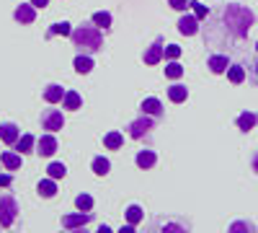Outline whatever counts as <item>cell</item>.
Returning <instances> with one entry per match:
<instances>
[{"label":"cell","mask_w":258,"mask_h":233,"mask_svg":"<svg viewBox=\"0 0 258 233\" xmlns=\"http://www.w3.org/2000/svg\"><path fill=\"white\" fill-rule=\"evenodd\" d=\"M222 21H225V26L238 36V39H245L255 24V16L250 8L245 6H238V3H232V6H225L222 11Z\"/></svg>","instance_id":"6da1fadb"},{"label":"cell","mask_w":258,"mask_h":233,"mask_svg":"<svg viewBox=\"0 0 258 233\" xmlns=\"http://www.w3.org/2000/svg\"><path fill=\"white\" fill-rule=\"evenodd\" d=\"M70 39H73V47H78L85 55H93V52H98L103 47V34H101V29L93 24V21H91V24L75 26Z\"/></svg>","instance_id":"7a4b0ae2"},{"label":"cell","mask_w":258,"mask_h":233,"mask_svg":"<svg viewBox=\"0 0 258 233\" xmlns=\"http://www.w3.org/2000/svg\"><path fill=\"white\" fill-rule=\"evenodd\" d=\"M155 119H158V117H150V114H142V117L132 119V122L126 124V132H129V137H135V140L145 137L150 130H155Z\"/></svg>","instance_id":"3957f363"},{"label":"cell","mask_w":258,"mask_h":233,"mask_svg":"<svg viewBox=\"0 0 258 233\" xmlns=\"http://www.w3.org/2000/svg\"><path fill=\"white\" fill-rule=\"evenodd\" d=\"M16 215H18V205H16V200H13L11 195L0 197V228H11L13 220H16Z\"/></svg>","instance_id":"277c9868"},{"label":"cell","mask_w":258,"mask_h":233,"mask_svg":"<svg viewBox=\"0 0 258 233\" xmlns=\"http://www.w3.org/2000/svg\"><path fill=\"white\" fill-rule=\"evenodd\" d=\"M64 127V117L59 109H44L41 112V130H47V132H57Z\"/></svg>","instance_id":"5b68a950"},{"label":"cell","mask_w":258,"mask_h":233,"mask_svg":"<svg viewBox=\"0 0 258 233\" xmlns=\"http://www.w3.org/2000/svg\"><path fill=\"white\" fill-rule=\"evenodd\" d=\"M93 213L91 210H80V213H73V215H64L62 218V228H68V230H75V228H85L91 223Z\"/></svg>","instance_id":"8992f818"},{"label":"cell","mask_w":258,"mask_h":233,"mask_svg":"<svg viewBox=\"0 0 258 233\" xmlns=\"http://www.w3.org/2000/svg\"><path fill=\"white\" fill-rule=\"evenodd\" d=\"M36 153L44 156V158H49V156L57 153V137H54V132H47V135H41L36 140Z\"/></svg>","instance_id":"52a82bcc"},{"label":"cell","mask_w":258,"mask_h":233,"mask_svg":"<svg viewBox=\"0 0 258 233\" xmlns=\"http://www.w3.org/2000/svg\"><path fill=\"white\" fill-rule=\"evenodd\" d=\"M13 18L18 21V24H34L36 21V6L34 3H21L13 11Z\"/></svg>","instance_id":"ba28073f"},{"label":"cell","mask_w":258,"mask_h":233,"mask_svg":"<svg viewBox=\"0 0 258 233\" xmlns=\"http://www.w3.org/2000/svg\"><path fill=\"white\" fill-rule=\"evenodd\" d=\"M178 31L183 34V36H194V34H197L199 31V18L197 16H191V13H183L181 18H178Z\"/></svg>","instance_id":"9c48e42d"},{"label":"cell","mask_w":258,"mask_h":233,"mask_svg":"<svg viewBox=\"0 0 258 233\" xmlns=\"http://www.w3.org/2000/svg\"><path fill=\"white\" fill-rule=\"evenodd\" d=\"M163 55H165L163 39H155L153 44L147 47V52H145V65H158V62L163 60Z\"/></svg>","instance_id":"30bf717a"},{"label":"cell","mask_w":258,"mask_h":233,"mask_svg":"<svg viewBox=\"0 0 258 233\" xmlns=\"http://www.w3.org/2000/svg\"><path fill=\"white\" fill-rule=\"evenodd\" d=\"M21 137V130H18V124L13 122H3L0 124V140L8 143V145H16V140Z\"/></svg>","instance_id":"8fae6325"},{"label":"cell","mask_w":258,"mask_h":233,"mask_svg":"<svg viewBox=\"0 0 258 233\" xmlns=\"http://www.w3.org/2000/svg\"><path fill=\"white\" fill-rule=\"evenodd\" d=\"M207 68H209L214 75L227 73V68H230V60H227V55H209V60H207Z\"/></svg>","instance_id":"7c38bea8"},{"label":"cell","mask_w":258,"mask_h":233,"mask_svg":"<svg viewBox=\"0 0 258 233\" xmlns=\"http://www.w3.org/2000/svg\"><path fill=\"white\" fill-rule=\"evenodd\" d=\"M140 109H142V114H150V117H163V104H160V99H155V96L145 99Z\"/></svg>","instance_id":"4fadbf2b"},{"label":"cell","mask_w":258,"mask_h":233,"mask_svg":"<svg viewBox=\"0 0 258 233\" xmlns=\"http://www.w3.org/2000/svg\"><path fill=\"white\" fill-rule=\"evenodd\" d=\"M235 124H238V130L248 132V130H253V127L258 124V114H255V112H243V114H238Z\"/></svg>","instance_id":"5bb4252c"},{"label":"cell","mask_w":258,"mask_h":233,"mask_svg":"<svg viewBox=\"0 0 258 233\" xmlns=\"http://www.w3.org/2000/svg\"><path fill=\"white\" fill-rule=\"evenodd\" d=\"M34 145H36V137H34V135H21V137L16 140L13 148H16L21 156H26V153H36V151H34Z\"/></svg>","instance_id":"9a60e30c"},{"label":"cell","mask_w":258,"mask_h":233,"mask_svg":"<svg viewBox=\"0 0 258 233\" xmlns=\"http://www.w3.org/2000/svg\"><path fill=\"white\" fill-rule=\"evenodd\" d=\"M75 73H80V75H85V73H91L93 70V57L91 55H85V52H80L78 57H75Z\"/></svg>","instance_id":"2e32d148"},{"label":"cell","mask_w":258,"mask_h":233,"mask_svg":"<svg viewBox=\"0 0 258 233\" xmlns=\"http://www.w3.org/2000/svg\"><path fill=\"white\" fill-rule=\"evenodd\" d=\"M83 107V99L78 91H64V99H62V109H70V112H78Z\"/></svg>","instance_id":"e0dca14e"},{"label":"cell","mask_w":258,"mask_h":233,"mask_svg":"<svg viewBox=\"0 0 258 233\" xmlns=\"http://www.w3.org/2000/svg\"><path fill=\"white\" fill-rule=\"evenodd\" d=\"M124 145V135L119 130H111L103 135V148H109V151H119V148Z\"/></svg>","instance_id":"ac0fdd59"},{"label":"cell","mask_w":258,"mask_h":233,"mask_svg":"<svg viewBox=\"0 0 258 233\" xmlns=\"http://www.w3.org/2000/svg\"><path fill=\"white\" fill-rule=\"evenodd\" d=\"M54 181H57V179H52V176L41 179V181H39V187H36V192H39L41 197H47V200H49V197H54V195H57V184H54Z\"/></svg>","instance_id":"d6986e66"},{"label":"cell","mask_w":258,"mask_h":233,"mask_svg":"<svg viewBox=\"0 0 258 233\" xmlns=\"http://www.w3.org/2000/svg\"><path fill=\"white\" fill-rule=\"evenodd\" d=\"M62 99H64V88L59 86V83H49L47 91H44V101H47V104H57V101H62Z\"/></svg>","instance_id":"ffe728a7"},{"label":"cell","mask_w":258,"mask_h":233,"mask_svg":"<svg viewBox=\"0 0 258 233\" xmlns=\"http://www.w3.org/2000/svg\"><path fill=\"white\" fill-rule=\"evenodd\" d=\"M0 163H3L8 171H16V168H21V153H13V151L0 153Z\"/></svg>","instance_id":"44dd1931"},{"label":"cell","mask_w":258,"mask_h":233,"mask_svg":"<svg viewBox=\"0 0 258 233\" xmlns=\"http://www.w3.org/2000/svg\"><path fill=\"white\" fill-rule=\"evenodd\" d=\"M91 168H93V174H96V176H106V174L111 171V163H109V158L96 156V158L91 161Z\"/></svg>","instance_id":"7402d4cb"},{"label":"cell","mask_w":258,"mask_h":233,"mask_svg":"<svg viewBox=\"0 0 258 233\" xmlns=\"http://www.w3.org/2000/svg\"><path fill=\"white\" fill-rule=\"evenodd\" d=\"M135 161H137L140 168H153L158 163V156H155V151H140Z\"/></svg>","instance_id":"603a6c76"},{"label":"cell","mask_w":258,"mask_h":233,"mask_svg":"<svg viewBox=\"0 0 258 233\" xmlns=\"http://www.w3.org/2000/svg\"><path fill=\"white\" fill-rule=\"evenodd\" d=\"M186 96H188V88H186V86H181V83H173V86L168 88V99L173 101V104L186 101Z\"/></svg>","instance_id":"cb8c5ba5"},{"label":"cell","mask_w":258,"mask_h":233,"mask_svg":"<svg viewBox=\"0 0 258 233\" xmlns=\"http://www.w3.org/2000/svg\"><path fill=\"white\" fill-rule=\"evenodd\" d=\"M227 78H230V83L240 86V83L245 80V68H243V65H230V68H227Z\"/></svg>","instance_id":"d4e9b609"},{"label":"cell","mask_w":258,"mask_h":233,"mask_svg":"<svg viewBox=\"0 0 258 233\" xmlns=\"http://www.w3.org/2000/svg\"><path fill=\"white\" fill-rule=\"evenodd\" d=\"M91 21H93V24H96L98 29H103V31H106V29L111 26V13H109V11H98V13H93V18H91Z\"/></svg>","instance_id":"484cf974"},{"label":"cell","mask_w":258,"mask_h":233,"mask_svg":"<svg viewBox=\"0 0 258 233\" xmlns=\"http://www.w3.org/2000/svg\"><path fill=\"white\" fill-rule=\"evenodd\" d=\"M142 218H145V210H142L140 205H129V207H126V223L137 225Z\"/></svg>","instance_id":"4316f807"},{"label":"cell","mask_w":258,"mask_h":233,"mask_svg":"<svg viewBox=\"0 0 258 233\" xmlns=\"http://www.w3.org/2000/svg\"><path fill=\"white\" fill-rule=\"evenodd\" d=\"M181 75H183V65H181V62H176V60H170L168 65H165V78L178 80Z\"/></svg>","instance_id":"83f0119b"},{"label":"cell","mask_w":258,"mask_h":233,"mask_svg":"<svg viewBox=\"0 0 258 233\" xmlns=\"http://www.w3.org/2000/svg\"><path fill=\"white\" fill-rule=\"evenodd\" d=\"M70 34H73V26L68 24V21H62V24H54V26L49 29L47 36H70Z\"/></svg>","instance_id":"f1b7e54d"},{"label":"cell","mask_w":258,"mask_h":233,"mask_svg":"<svg viewBox=\"0 0 258 233\" xmlns=\"http://www.w3.org/2000/svg\"><path fill=\"white\" fill-rule=\"evenodd\" d=\"M64 174H68L64 163H49L47 166V176H52V179H64Z\"/></svg>","instance_id":"f546056e"},{"label":"cell","mask_w":258,"mask_h":233,"mask_svg":"<svg viewBox=\"0 0 258 233\" xmlns=\"http://www.w3.org/2000/svg\"><path fill=\"white\" fill-rule=\"evenodd\" d=\"M75 207H78V210H93V197L85 195V192L78 195V197H75Z\"/></svg>","instance_id":"4dcf8cb0"},{"label":"cell","mask_w":258,"mask_h":233,"mask_svg":"<svg viewBox=\"0 0 258 233\" xmlns=\"http://www.w3.org/2000/svg\"><path fill=\"white\" fill-rule=\"evenodd\" d=\"M158 228H165V230H186L188 223H165V220H158L153 225V230H158Z\"/></svg>","instance_id":"1f68e13d"},{"label":"cell","mask_w":258,"mask_h":233,"mask_svg":"<svg viewBox=\"0 0 258 233\" xmlns=\"http://www.w3.org/2000/svg\"><path fill=\"white\" fill-rule=\"evenodd\" d=\"M168 6L173 8V11H186V8H191V0H168Z\"/></svg>","instance_id":"d6a6232c"},{"label":"cell","mask_w":258,"mask_h":233,"mask_svg":"<svg viewBox=\"0 0 258 233\" xmlns=\"http://www.w3.org/2000/svg\"><path fill=\"white\" fill-rule=\"evenodd\" d=\"M230 230H232V233H235V230H250V233H253V230H255V225H253V223H248V220H240V223H232V225H230Z\"/></svg>","instance_id":"836d02e7"},{"label":"cell","mask_w":258,"mask_h":233,"mask_svg":"<svg viewBox=\"0 0 258 233\" xmlns=\"http://www.w3.org/2000/svg\"><path fill=\"white\" fill-rule=\"evenodd\" d=\"M165 57H168V60H178V57H181V47H178V44H168V47H165Z\"/></svg>","instance_id":"e575fe53"},{"label":"cell","mask_w":258,"mask_h":233,"mask_svg":"<svg viewBox=\"0 0 258 233\" xmlns=\"http://www.w3.org/2000/svg\"><path fill=\"white\" fill-rule=\"evenodd\" d=\"M191 8H194V16H197V18H207V6H202V3H197V0H194Z\"/></svg>","instance_id":"d590c367"},{"label":"cell","mask_w":258,"mask_h":233,"mask_svg":"<svg viewBox=\"0 0 258 233\" xmlns=\"http://www.w3.org/2000/svg\"><path fill=\"white\" fill-rule=\"evenodd\" d=\"M13 184V176L11 174H0V187H11Z\"/></svg>","instance_id":"8d00e7d4"},{"label":"cell","mask_w":258,"mask_h":233,"mask_svg":"<svg viewBox=\"0 0 258 233\" xmlns=\"http://www.w3.org/2000/svg\"><path fill=\"white\" fill-rule=\"evenodd\" d=\"M250 166H253V171L258 174V153H253V158H250Z\"/></svg>","instance_id":"74e56055"},{"label":"cell","mask_w":258,"mask_h":233,"mask_svg":"<svg viewBox=\"0 0 258 233\" xmlns=\"http://www.w3.org/2000/svg\"><path fill=\"white\" fill-rule=\"evenodd\" d=\"M121 233H135V225H132V223H126V225H121Z\"/></svg>","instance_id":"f35d334b"},{"label":"cell","mask_w":258,"mask_h":233,"mask_svg":"<svg viewBox=\"0 0 258 233\" xmlns=\"http://www.w3.org/2000/svg\"><path fill=\"white\" fill-rule=\"evenodd\" d=\"M31 3H34V6H36V8H44V6H47V3H49V0H31Z\"/></svg>","instance_id":"ab89813d"},{"label":"cell","mask_w":258,"mask_h":233,"mask_svg":"<svg viewBox=\"0 0 258 233\" xmlns=\"http://www.w3.org/2000/svg\"><path fill=\"white\" fill-rule=\"evenodd\" d=\"M253 70H255V75H258V62H255V68H253Z\"/></svg>","instance_id":"60d3db41"},{"label":"cell","mask_w":258,"mask_h":233,"mask_svg":"<svg viewBox=\"0 0 258 233\" xmlns=\"http://www.w3.org/2000/svg\"><path fill=\"white\" fill-rule=\"evenodd\" d=\"M255 52H258V44H255Z\"/></svg>","instance_id":"b9f144b4"}]
</instances>
